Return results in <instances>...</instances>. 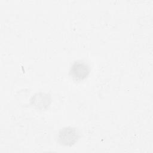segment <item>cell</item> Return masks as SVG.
<instances>
[{"label": "cell", "mask_w": 153, "mask_h": 153, "mask_svg": "<svg viewBox=\"0 0 153 153\" xmlns=\"http://www.w3.org/2000/svg\"><path fill=\"white\" fill-rule=\"evenodd\" d=\"M71 76L77 80H82L87 78L90 73L88 65L81 60L74 62L70 69Z\"/></svg>", "instance_id": "7a4b0ae2"}, {"label": "cell", "mask_w": 153, "mask_h": 153, "mask_svg": "<svg viewBox=\"0 0 153 153\" xmlns=\"http://www.w3.org/2000/svg\"><path fill=\"white\" fill-rule=\"evenodd\" d=\"M79 134L78 130L73 127H65L59 133L58 140L64 146H72L78 140Z\"/></svg>", "instance_id": "6da1fadb"}]
</instances>
